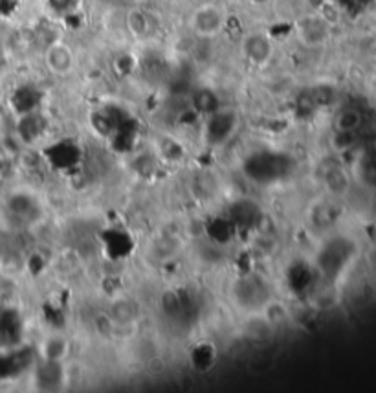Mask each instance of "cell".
I'll list each match as a JSON object with an SVG mask.
<instances>
[{"mask_svg":"<svg viewBox=\"0 0 376 393\" xmlns=\"http://www.w3.org/2000/svg\"><path fill=\"white\" fill-rule=\"evenodd\" d=\"M189 28L201 39H215L226 28V13L221 6L202 4L193 10L189 17Z\"/></svg>","mask_w":376,"mask_h":393,"instance_id":"1","label":"cell"},{"mask_svg":"<svg viewBox=\"0 0 376 393\" xmlns=\"http://www.w3.org/2000/svg\"><path fill=\"white\" fill-rule=\"evenodd\" d=\"M297 36L301 43L306 46H318L323 45L329 37V24L323 17L318 15H306L297 20Z\"/></svg>","mask_w":376,"mask_h":393,"instance_id":"4","label":"cell"},{"mask_svg":"<svg viewBox=\"0 0 376 393\" xmlns=\"http://www.w3.org/2000/svg\"><path fill=\"white\" fill-rule=\"evenodd\" d=\"M127 28L132 31L134 37H146L149 33V19L143 11L132 10L127 13Z\"/></svg>","mask_w":376,"mask_h":393,"instance_id":"6","label":"cell"},{"mask_svg":"<svg viewBox=\"0 0 376 393\" xmlns=\"http://www.w3.org/2000/svg\"><path fill=\"white\" fill-rule=\"evenodd\" d=\"M361 123V114L357 109H345L336 116V131L354 132Z\"/></svg>","mask_w":376,"mask_h":393,"instance_id":"5","label":"cell"},{"mask_svg":"<svg viewBox=\"0 0 376 393\" xmlns=\"http://www.w3.org/2000/svg\"><path fill=\"white\" fill-rule=\"evenodd\" d=\"M241 52L253 66H265L274 56V43L265 31H250L242 37Z\"/></svg>","mask_w":376,"mask_h":393,"instance_id":"2","label":"cell"},{"mask_svg":"<svg viewBox=\"0 0 376 393\" xmlns=\"http://www.w3.org/2000/svg\"><path fill=\"white\" fill-rule=\"evenodd\" d=\"M45 63L50 74L57 77H66L70 76L75 68V54L70 45H66L63 40H56L46 48Z\"/></svg>","mask_w":376,"mask_h":393,"instance_id":"3","label":"cell"}]
</instances>
